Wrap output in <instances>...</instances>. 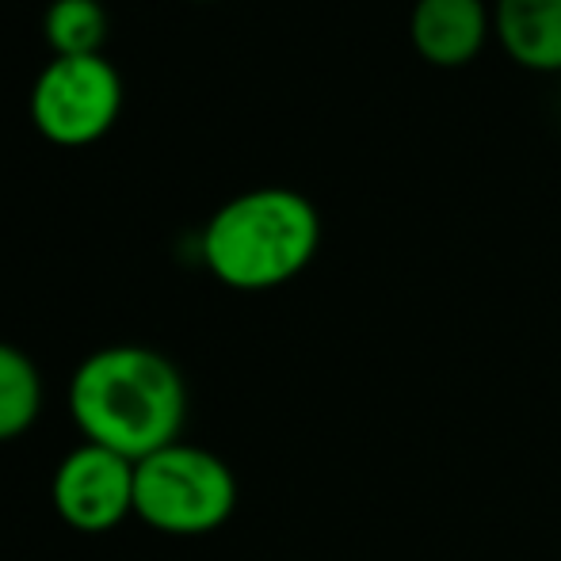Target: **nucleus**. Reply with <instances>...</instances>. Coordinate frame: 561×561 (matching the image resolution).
<instances>
[{
  "instance_id": "f257e3e1",
  "label": "nucleus",
  "mask_w": 561,
  "mask_h": 561,
  "mask_svg": "<svg viewBox=\"0 0 561 561\" xmlns=\"http://www.w3.org/2000/svg\"><path fill=\"white\" fill-rule=\"evenodd\" d=\"M66 401L84 444H100L130 462L180 444L187 421L184 375L169 355L146 344H107L81 359Z\"/></svg>"
},
{
  "instance_id": "f03ea898",
  "label": "nucleus",
  "mask_w": 561,
  "mask_h": 561,
  "mask_svg": "<svg viewBox=\"0 0 561 561\" xmlns=\"http://www.w3.org/2000/svg\"><path fill=\"white\" fill-rule=\"evenodd\" d=\"M321 215L290 187H252L210 215L199 237L207 272L229 290H275L313 264Z\"/></svg>"
},
{
  "instance_id": "7ed1b4c3",
  "label": "nucleus",
  "mask_w": 561,
  "mask_h": 561,
  "mask_svg": "<svg viewBox=\"0 0 561 561\" xmlns=\"http://www.w3.org/2000/svg\"><path fill=\"white\" fill-rule=\"evenodd\" d=\"M237 478L207 447L169 444L138 462L134 516L146 527L176 539L210 535L233 516Z\"/></svg>"
},
{
  "instance_id": "20e7f679",
  "label": "nucleus",
  "mask_w": 561,
  "mask_h": 561,
  "mask_svg": "<svg viewBox=\"0 0 561 561\" xmlns=\"http://www.w3.org/2000/svg\"><path fill=\"white\" fill-rule=\"evenodd\" d=\"M31 123L50 146L84 149L112 134L123 115V77L104 54L50 58L31 84Z\"/></svg>"
},
{
  "instance_id": "39448f33",
  "label": "nucleus",
  "mask_w": 561,
  "mask_h": 561,
  "mask_svg": "<svg viewBox=\"0 0 561 561\" xmlns=\"http://www.w3.org/2000/svg\"><path fill=\"white\" fill-rule=\"evenodd\" d=\"M134 478L138 462L100 444H81L54 470V508L73 531L107 535L134 516Z\"/></svg>"
},
{
  "instance_id": "423d86ee",
  "label": "nucleus",
  "mask_w": 561,
  "mask_h": 561,
  "mask_svg": "<svg viewBox=\"0 0 561 561\" xmlns=\"http://www.w3.org/2000/svg\"><path fill=\"white\" fill-rule=\"evenodd\" d=\"M485 0H416L409 15L413 50L436 69L470 66L489 38Z\"/></svg>"
},
{
  "instance_id": "0eeeda50",
  "label": "nucleus",
  "mask_w": 561,
  "mask_h": 561,
  "mask_svg": "<svg viewBox=\"0 0 561 561\" xmlns=\"http://www.w3.org/2000/svg\"><path fill=\"white\" fill-rule=\"evenodd\" d=\"M504 54L531 73H561V0H496Z\"/></svg>"
},
{
  "instance_id": "6e6552de",
  "label": "nucleus",
  "mask_w": 561,
  "mask_h": 561,
  "mask_svg": "<svg viewBox=\"0 0 561 561\" xmlns=\"http://www.w3.org/2000/svg\"><path fill=\"white\" fill-rule=\"evenodd\" d=\"M43 413V378L31 355L0 340V444L27 436Z\"/></svg>"
},
{
  "instance_id": "1a4fd4ad",
  "label": "nucleus",
  "mask_w": 561,
  "mask_h": 561,
  "mask_svg": "<svg viewBox=\"0 0 561 561\" xmlns=\"http://www.w3.org/2000/svg\"><path fill=\"white\" fill-rule=\"evenodd\" d=\"M43 38L54 58H92L104 54L107 12L100 0H50L43 15Z\"/></svg>"
},
{
  "instance_id": "9d476101",
  "label": "nucleus",
  "mask_w": 561,
  "mask_h": 561,
  "mask_svg": "<svg viewBox=\"0 0 561 561\" xmlns=\"http://www.w3.org/2000/svg\"><path fill=\"white\" fill-rule=\"evenodd\" d=\"M192 4H218V0H192Z\"/></svg>"
}]
</instances>
